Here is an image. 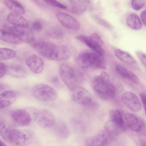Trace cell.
<instances>
[{
  "label": "cell",
  "instance_id": "1",
  "mask_svg": "<svg viewBox=\"0 0 146 146\" xmlns=\"http://www.w3.org/2000/svg\"><path fill=\"white\" fill-rule=\"evenodd\" d=\"M0 134L3 138L17 146H26L32 141L31 134L28 131L9 127L3 121L0 120Z\"/></svg>",
  "mask_w": 146,
  "mask_h": 146
},
{
  "label": "cell",
  "instance_id": "2",
  "mask_svg": "<svg viewBox=\"0 0 146 146\" xmlns=\"http://www.w3.org/2000/svg\"><path fill=\"white\" fill-rule=\"evenodd\" d=\"M91 85L95 93L104 100H110L115 96V88L110 82L109 75L106 72L94 77Z\"/></svg>",
  "mask_w": 146,
  "mask_h": 146
},
{
  "label": "cell",
  "instance_id": "3",
  "mask_svg": "<svg viewBox=\"0 0 146 146\" xmlns=\"http://www.w3.org/2000/svg\"><path fill=\"white\" fill-rule=\"evenodd\" d=\"M76 62L79 67L84 69H104L106 62L104 56L93 50H85L78 55Z\"/></svg>",
  "mask_w": 146,
  "mask_h": 146
},
{
  "label": "cell",
  "instance_id": "4",
  "mask_svg": "<svg viewBox=\"0 0 146 146\" xmlns=\"http://www.w3.org/2000/svg\"><path fill=\"white\" fill-rule=\"evenodd\" d=\"M58 72L62 80L70 90L79 86L83 81L84 76L82 73L68 64H60L59 67Z\"/></svg>",
  "mask_w": 146,
  "mask_h": 146
},
{
  "label": "cell",
  "instance_id": "5",
  "mask_svg": "<svg viewBox=\"0 0 146 146\" xmlns=\"http://www.w3.org/2000/svg\"><path fill=\"white\" fill-rule=\"evenodd\" d=\"M124 111L121 110L114 109L110 112V119L106 123L104 128L106 131L113 137L127 129Z\"/></svg>",
  "mask_w": 146,
  "mask_h": 146
},
{
  "label": "cell",
  "instance_id": "6",
  "mask_svg": "<svg viewBox=\"0 0 146 146\" xmlns=\"http://www.w3.org/2000/svg\"><path fill=\"white\" fill-rule=\"evenodd\" d=\"M31 94L35 98L42 101L49 102L56 100L58 94L56 90L48 84H36L32 88Z\"/></svg>",
  "mask_w": 146,
  "mask_h": 146
},
{
  "label": "cell",
  "instance_id": "7",
  "mask_svg": "<svg viewBox=\"0 0 146 146\" xmlns=\"http://www.w3.org/2000/svg\"><path fill=\"white\" fill-rule=\"evenodd\" d=\"M35 109L28 108L15 110L11 114L13 122L19 126H26L30 125L32 121V114L36 112Z\"/></svg>",
  "mask_w": 146,
  "mask_h": 146
},
{
  "label": "cell",
  "instance_id": "8",
  "mask_svg": "<svg viewBox=\"0 0 146 146\" xmlns=\"http://www.w3.org/2000/svg\"><path fill=\"white\" fill-rule=\"evenodd\" d=\"M71 98L76 103L82 105H89L92 101V95L84 88L78 86L70 90Z\"/></svg>",
  "mask_w": 146,
  "mask_h": 146
},
{
  "label": "cell",
  "instance_id": "9",
  "mask_svg": "<svg viewBox=\"0 0 146 146\" xmlns=\"http://www.w3.org/2000/svg\"><path fill=\"white\" fill-rule=\"evenodd\" d=\"M35 119L39 126L46 128L52 127L56 123L54 114L46 110H41L37 111Z\"/></svg>",
  "mask_w": 146,
  "mask_h": 146
},
{
  "label": "cell",
  "instance_id": "10",
  "mask_svg": "<svg viewBox=\"0 0 146 146\" xmlns=\"http://www.w3.org/2000/svg\"><path fill=\"white\" fill-rule=\"evenodd\" d=\"M3 27L6 30L18 37L22 42L29 43L34 40L35 36L31 30L27 28L7 25H5Z\"/></svg>",
  "mask_w": 146,
  "mask_h": 146
},
{
  "label": "cell",
  "instance_id": "11",
  "mask_svg": "<svg viewBox=\"0 0 146 146\" xmlns=\"http://www.w3.org/2000/svg\"><path fill=\"white\" fill-rule=\"evenodd\" d=\"M56 46L52 42L47 41L37 42L32 44V47L39 54L50 60Z\"/></svg>",
  "mask_w": 146,
  "mask_h": 146
},
{
  "label": "cell",
  "instance_id": "12",
  "mask_svg": "<svg viewBox=\"0 0 146 146\" xmlns=\"http://www.w3.org/2000/svg\"><path fill=\"white\" fill-rule=\"evenodd\" d=\"M122 99L125 105L130 110L134 112H138L141 108V102L134 93L126 92L123 94Z\"/></svg>",
  "mask_w": 146,
  "mask_h": 146
},
{
  "label": "cell",
  "instance_id": "13",
  "mask_svg": "<svg viewBox=\"0 0 146 146\" xmlns=\"http://www.w3.org/2000/svg\"><path fill=\"white\" fill-rule=\"evenodd\" d=\"M112 137L106 131L100 133L88 139L86 146H106L112 141Z\"/></svg>",
  "mask_w": 146,
  "mask_h": 146
},
{
  "label": "cell",
  "instance_id": "14",
  "mask_svg": "<svg viewBox=\"0 0 146 146\" xmlns=\"http://www.w3.org/2000/svg\"><path fill=\"white\" fill-rule=\"evenodd\" d=\"M56 16L60 23L68 29L73 30H78L80 28L79 22L69 14L60 12L56 14Z\"/></svg>",
  "mask_w": 146,
  "mask_h": 146
},
{
  "label": "cell",
  "instance_id": "15",
  "mask_svg": "<svg viewBox=\"0 0 146 146\" xmlns=\"http://www.w3.org/2000/svg\"><path fill=\"white\" fill-rule=\"evenodd\" d=\"M26 64L29 69L36 74H39L43 70L44 63L40 57L35 55H31L26 60Z\"/></svg>",
  "mask_w": 146,
  "mask_h": 146
},
{
  "label": "cell",
  "instance_id": "16",
  "mask_svg": "<svg viewBox=\"0 0 146 146\" xmlns=\"http://www.w3.org/2000/svg\"><path fill=\"white\" fill-rule=\"evenodd\" d=\"M124 117L127 126L133 131L140 132L145 125L143 119L133 114L125 113Z\"/></svg>",
  "mask_w": 146,
  "mask_h": 146
},
{
  "label": "cell",
  "instance_id": "17",
  "mask_svg": "<svg viewBox=\"0 0 146 146\" xmlns=\"http://www.w3.org/2000/svg\"><path fill=\"white\" fill-rule=\"evenodd\" d=\"M76 38L90 48L92 50L100 55L104 56V51L102 46L90 37L83 35H79Z\"/></svg>",
  "mask_w": 146,
  "mask_h": 146
},
{
  "label": "cell",
  "instance_id": "18",
  "mask_svg": "<svg viewBox=\"0 0 146 146\" xmlns=\"http://www.w3.org/2000/svg\"><path fill=\"white\" fill-rule=\"evenodd\" d=\"M17 97V94L14 91L7 90L3 92L0 95V109L5 108L13 104Z\"/></svg>",
  "mask_w": 146,
  "mask_h": 146
},
{
  "label": "cell",
  "instance_id": "19",
  "mask_svg": "<svg viewBox=\"0 0 146 146\" xmlns=\"http://www.w3.org/2000/svg\"><path fill=\"white\" fill-rule=\"evenodd\" d=\"M8 21L13 25L23 28H27L29 24L27 20L21 15L11 12L7 17Z\"/></svg>",
  "mask_w": 146,
  "mask_h": 146
},
{
  "label": "cell",
  "instance_id": "20",
  "mask_svg": "<svg viewBox=\"0 0 146 146\" xmlns=\"http://www.w3.org/2000/svg\"><path fill=\"white\" fill-rule=\"evenodd\" d=\"M116 72L120 76L134 84H137L139 80L137 76L132 72L120 64H117L115 67Z\"/></svg>",
  "mask_w": 146,
  "mask_h": 146
},
{
  "label": "cell",
  "instance_id": "21",
  "mask_svg": "<svg viewBox=\"0 0 146 146\" xmlns=\"http://www.w3.org/2000/svg\"><path fill=\"white\" fill-rule=\"evenodd\" d=\"M70 52L67 47L64 45L56 46L51 60H61L68 58Z\"/></svg>",
  "mask_w": 146,
  "mask_h": 146
},
{
  "label": "cell",
  "instance_id": "22",
  "mask_svg": "<svg viewBox=\"0 0 146 146\" xmlns=\"http://www.w3.org/2000/svg\"><path fill=\"white\" fill-rule=\"evenodd\" d=\"M0 38L3 41L13 44H19L22 42L18 37L3 29H0Z\"/></svg>",
  "mask_w": 146,
  "mask_h": 146
},
{
  "label": "cell",
  "instance_id": "23",
  "mask_svg": "<svg viewBox=\"0 0 146 146\" xmlns=\"http://www.w3.org/2000/svg\"><path fill=\"white\" fill-rule=\"evenodd\" d=\"M114 52L117 57L124 62L131 66L136 65L135 59L128 52L119 49H116Z\"/></svg>",
  "mask_w": 146,
  "mask_h": 146
},
{
  "label": "cell",
  "instance_id": "24",
  "mask_svg": "<svg viewBox=\"0 0 146 146\" xmlns=\"http://www.w3.org/2000/svg\"><path fill=\"white\" fill-rule=\"evenodd\" d=\"M126 23L129 28L133 30H139L142 27L140 19L138 16L135 13L130 14L127 16Z\"/></svg>",
  "mask_w": 146,
  "mask_h": 146
},
{
  "label": "cell",
  "instance_id": "25",
  "mask_svg": "<svg viewBox=\"0 0 146 146\" xmlns=\"http://www.w3.org/2000/svg\"><path fill=\"white\" fill-rule=\"evenodd\" d=\"M3 2L5 5L13 12L21 15L25 13L24 8L17 1L13 0H5Z\"/></svg>",
  "mask_w": 146,
  "mask_h": 146
},
{
  "label": "cell",
  "instance_id": "26",
  "mask_svg": "<svg viewBox=\"0 0 146 146\" xmlns=\"http://www.w3.org/2000/svg\"><path fill=\"white\" fill-rule=\"evenodd\" d=\"M55 125V132L57 136L62 139H66L69 136V131L64 122L59 121L56 123Z\"/></svg>",
  "mask_w": 146,
  "mask_h": 146
},
{
  "label": "cell",
  "instance_id": "27",
  "mask_svg": "<svg viewBox=\"0 0 146 146\" xmlns=\"http://www.w3.org/2000/svg\"><path fill=\"white\" fill-rule=\"evenodd\" d=\"M72 12L76 14H81L85 12L87 9L86 3L81 0L70 1Z\"/></svg>",
  "mask_w": 146,
  "mask_h": 146
},
{
  "label": "cell",
  "instance_id": "28",
  "mask_svg": "<svg viewBox=\"0 0 146 146\" xmlns=\"http://www.w3.org/2000/svg\"><path fill=\"white\" fill-rule=\"evenodd\" d=\"M9 70L10 74L17 77H23L27 74L25 69L22 66L18 64L10 66Z\"/></svg>",
  "mask_w": 146,
  "mask_h": 146
},
{
  "label": "cell",
  "instance_id": "29",
  "mask_svg": "<svg viewBox=\"0 0 146 146\" xmlns=\"http://www.w3.org/2000/svg\"><path fill=\"white\" fill-rule=\"evenodd\" d=\"M46 34L50 37L55 39L62 38L64 35L62 29L56 26H53L48 28L46 31Z\"/></svg>",
  "mask_w": 146,
  "mask_h": 146
},
{
  "label": "cell",
  "instance_id": "30",
  "mask_svg": "<svg viewBox=\"0 0 146 146\" xmlns=\"http://www.w3.org/2000/svg\"><path fill=\"white\" fill-rule=\"evenodd\" d=\"M16 52L14 50L7 48L0 49V60L3 61L13 59L16 56Z\"/></svg>",
  "mask_w": 146,
  "mask_h": 146
},
{
  "label": "cell",
  "instance_id": "31",
  "mask_svg": "<svg viewBox=\"0 0 146 146\" xmlns=\"http://www.w3.org/2000/svg\"><path fill=\"white\" fill-rule=\"evenodd\" d=\"M93 18L95 21L99 25L108 29L111 28V25L107 21L97 15H94Z\"/></svg>",
  "mask_w": 146,
  "mask_h": 146
},
{
  "label": "cell",
  "instance_id": "32",
  "mask_svg": "<svg viewBox=\"0 0 146 146\" xmlns=\"http://www.w3.org/2000/svg\"><path fill=\"white\" fill-rule=\"evenodd\" d=\"M145 1L143 0H133L131 2L133 8L135 10H138L142 8L145 5Z\"/></svg>",
  "mask_w": 146,
  "mask_h": 146
},
{
  "label": "cell",
  "instance_id": "33",
  "mask_svg": "<svg viewBox=\"0 0 146 146\" xmlns=\"http://www.w3.org/2000/svg\"><path fill=\"white\" fill-rule=\"evenodd\" d=\"M44 1L47 4L53 7L63 9H66L67 8L66 6L57 1L50 0H44Z\"/></svg>",
  "mask_w": 146,
  "mask_h": 146
},
{
  "label": "cell",
  "instance_id": "34",
  "mask_svg": "<svg viewBox=\"0 0 146 146\" xmlns=\"http://www.w3.org/2000/svg\"><path fill=\"white\" fill-rule=\"evenodd\" d=\"M33 29L36 32L40 31L43 28V25L41 22L39 20L34 21L32 23Z\"/></svg>",
  "mask_w": 146,
  "mask_h": 146
},
{
  "label": "cell",
  "instance_id": "35",
  "mask_svg": "<svg viewBox=\"0 0 146 146\" xmlns=\"http://www.w3.org/2000/svg\"><path fill=\"white\" fill-rule=\"evenodd\" d=\"M136 54L142 63L146 67V54L141 51H137Z\"/></svg>",
  "mask_w": 146,
  "mask_h": 146
},
{
  "label": "cell",
  "instance_id": "36",
  "mask_svg": "<svg viewBox=\"0 0 146 146\" xmlns=\"http://www.w3.org/2000/svg\"><path fill=\"white\" fill-rule=\"evenodd\" d=\"M7 71V68L6 65L3 62L0 63V78L3 77L6 74Z\"/></svg>",
  "mask_w": 146,
  "mask_h": 146
},
{
  "label": "cell",
  "instance_id": "37",
  "mask_svg": "<svg viewBox=\"0 0 146 146\" xmlns=\"http://www.w3.org/2000/svg\"><path fill=\"white\" fill-rule=\"evenodd\" d=\"M90 36L101 45L102 46L103 45V41L96 33H94L90 35Z\"/></svg>",
  "mask_w": 146,
  "mask_h": 146
},
{
  "label": "cell",
  "instance_id": "38",
  "mask_svg": "<svg viewBox=\"0 0 146 146\" xmlns=\"http://www.w3.org/2000/svg\"><path fill=\"white\" fill-rule=\"evenodd\" d=\"M139 96L146 114V94L144 93L141 92Z\"/></svg>",
  "mask_w": 146,
  "mask_h": 146
},
{
  "label": "cell",
  "instance_id": "39",
  "mask_svg": "<svg viewBox=\"0 0 146 146\" xmlns=\"http://www.w3.org/2000/svg\"><path fill=\"white\" fill-rule=\"evenodd\" d=\"M140 16L143 23L146 26V10L144 11L141 13Z\"/></svg>",
  "mask_w": 146,
  "mask_h": 146
},
{
  "label": "cell",
  "instance_id": "40",
  "mask_svg": "<svg viewBox=\"0 0 146 146\" xmlns=\"http://www.w3.org/2000/svg\"><path fill=\"white\" fill-rule=\"evenodd\" d=\"M140 142L141 146H146V141H145L143 140H141Z\"/></svg>",
  "mask_w": 146,
  "mask_h": 146
},
{
  "label": "cell",
  "instance_id": "41",
  "mask_svg": "<svg viewBox=\"0 0 146 146\" xmlns=\"http://www.w3.org/2000/svg\"><path fill=\"white\" fill-rule=\"evenodd\" d=\"M1 146H6L5 143L1 140L0 141Z\"/></svg>",
  "mask_w": 146,
  "mask_h": 146
}]
</instances>
